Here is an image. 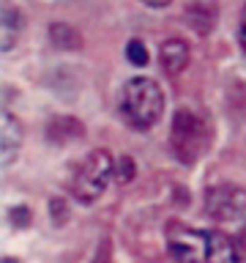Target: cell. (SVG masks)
I'll return each mask as SVG.
<instances>
[{
  "label": "cell",
  "instance_id": "4",
  "mask_svg": "<svg viewBox=\"0 0 246 263\" xmlns=\"http://www.w3.org/2000/svg\"><path fill=\"white\" fill-rule=\"evenodd\" d=\"M118 176V162L107 148H96L77 164L71 176V195L79 203H96L110 186V181Z\"/></svg>",
  "mask_w": 246,
  "mask_h": 263
},
{
  "label": "cell",
  "instance_id": "12",
  "mask_svg": "<svg viewBox=\"0 0 246 263\" xmlns=\"http://www.w3.org/2000/svg\"><path fill=\"white\" fill-rule=\"evenodd\" d=\"M170 3H172V0H142V6H148V8H164Z\"/></svg>",
  "mask_w": 246,
  "mask_h": 263
},
{
  "label": "cell",
  "instance_id": "2",
  "mask_svg": "<svg viewBox=\"0 0 246 263\" xmlns=\"http://www.w3.org/2000/svg\"><path fill=\"white\" fill-rule=\"evenodd\" d=\"M118 110L123 121L134 129H151L159 123L164 112V93L159 82L151 77H134L120 88Z\"/></svg>",
  "mask_w": 246,
  "mask_h": 263
},
{
  "label": "cell",
  "instance_id": "6",
  "mask_svg": "<svg viewBox=\"0 0 246 263\" xmlns=\"http://www.w3.org/2000/svg\"><path fill=\"white\" fill-rule=\"evenodd\" d=\"M19 151H22V123L8 110H3V115H0V164L11 167Z\"/></svg>",
  "mask_w": 246,
  "mask_h": 263
},
{
  "label": "cell",
  "instance_id": "8",
  "mask_svg": "<svg viewBox=\"0 0 246 263\" xmlns=\"http://www.w3.org/2000/svg\"><path fill=\"white\" fill-rule=\"evenodd\" d=\"M19 33H22V11H16L11 3H6L3 14H0V49L3 52L14 49Z\"/></svg>",
  "mask_w": 246,
  "mask_h": 263
},
{
  "label": "cell",
  "instance_id": "9",
  "mask_svg": "<svg viewBox=\"0 0 246 263\" xmlns=\"http://www.w3.org/2000/svg\"><path fill=\"white\" fill-rule=\"evenodd\" d=\"M126 58L134 66H145L148 63V49H145V44L139 39H131L129 44H126Z\"/></svg>",
  "mask_w": 246,
  "mask_h": 263
},
{
  "label": "cell",
  "instance_id": "7",
  "mask_svg": "<svg viewBox=\"0 0 246 263\" xmlns=\"http://www.w3.org/2000/svg\"><path fill=\"white\" fill-rule=\"evenodd\" d=\"M189 58H192V49H189V44L183 39H167L159 47V63L167 74H172V77L186 69Z\"/></svg>",
  "mask_w": 246,
  "mask_h": 263
},
{
  "label": "cell",
  "instance_id": "1",
  "mask_svg": "<svg viewBox=\"0 0 246 263\" xmlns=\"http://www.w3.org/2000/svg\"><path fill=\"white\" fill-rule=\"evenodd\" d=\"M167 252L175 260H235L238 250L233 238L219 230L189 228L183 222L167 225Z\"/></svg>",
  "mask_w": 246,
  "mask_h": 263
},
{
  "label": "cell",
  "instance_id": "11",
  "mask_svg": "<svg viewBox=\"0 0 246 263\" xmlns=\"http://www.w3.org/2000/svg\"><path fill=\"white\" fill-rule=\"evenodd\" d=\"M238 39H241V49L246 52V6L241 11V25H238Z\"/></svg>",
  "mask_w": 246,
  "mask_h": 263
},
{
  "label": "cell",
  "instance_id": "5",
  "mask_svg": "<svg viewBox=\"0 0 246 263\" xmlns=\"http://www.w3.org/2000/svg\"><path fill=\"white\" fill-rule=\"evenodd\" d=\"M205 211L219 222H241L246 217V189L238 184H219L205 192Z\"/></svg>",
  "mask_w": 246,
  "mask_h": 263
},
{
  "label": "cell",
  "instance_id": "3",
  "mask_svg": "<svg viewBox=\"0 0 246 263\" xmlns=\"http://www.w3.org/2000/svg\"><path fill=\"white\" fill-rule=\"evenodd\" d=\"M211 145V123L200 110L180 107L170 126L172 156L183 164H194Z\"/></svg>",
  "mask_w": 246,
  "mask_h": 263
},
{
  "label": "cell",
  "instance_id": "10",
  "mask_svg": "<svg viewBox=\"0 0 246 263\" xmlns=\"http://www.w3.org/2000/svg\"><path fill=\"white\" fill-rule=\"evenodd\" d=\"M118 178L120 181H129V178H134V162L129 159H120V164H118Z\"/></svg>",
  "mask_w": 246,
  "mask_h": 263
}]
</instances>
